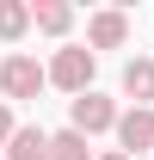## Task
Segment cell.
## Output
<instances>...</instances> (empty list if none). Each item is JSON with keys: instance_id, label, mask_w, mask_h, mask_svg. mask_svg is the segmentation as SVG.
Listing matches in <instances>:
<instances>
[{"instance_id": "obj_1", "label": "cell", "mask_w": 154, "mask_h": 160, "mask_svg": "<svg viewBox=\"0 0 154 160\" xmlns=\"http://www.w3.org/2000/svg\"><path fill=\"white\" fill-rule=\"evenodd\" d=\"M93 49H80V43H68V49H56V62H49V68H43V74H49V86H62V92H93Z\"/></svg>"}, {"instance_id": "obj_2", "label": "cell", "mask_w": 154, "mask_h": 160, "mask_svg": "<svg viewBox=\"0 0 154 160\" xmlns=\"http://www.w3.org/2000/svg\"><path fill=\"white\" fill-rule=\"evenodd\" d=\"M68 129H74V136H105V129H117V105L105 99V92H80V99H68Z\"/></svg>"}, {"instance_id": "obj_3", "label": "cell", "mask_w": 154, "mask_h": 160, "mask_svg": "<svg viewBox=\"0 0 154 160\" xmlns=\"http://www.w3.org/2000/svg\"><path fill=\"white\" fill-rule=\"evenodd\" d=\"M43 86H49V74L37 68V56H6L0 62V92L6 99H37Z\"/></svg>"}, {"instance_id": "obj_4", "label": "cell", "mask_w": 154, "mask_h": 160, "mask_svg": "<svg viewBox=\"0 0 154 160\" xmlns=\"http://www.w3.org/2000/svg\"><path fill=\"white\" fill-rule=\"evenodd\" d=\"M142 148H154V111H142V105H130V111H117V154H142Z\"/></svg>"}, {"instance_id": "obj_5", "label": "cell", "mask_w": 154, "mask_h": 160, "mask_svg": "<svg viewBox=\"0 0 154 160\" xmlns=\"http://www.w3.org/2000/svg\"><path fill=\"white\" fill-rule=\"evenodd\" d=\"M86 43H93V49H123V43H130V19H123L117 6L93 12V19H86Z\"/></svg>"}, {"instance_id": "obj_6", "label": "cell", "mask_w": 154, "mask_h": 160, "mask_svg": "<svg viewBox=\"0 0 154 160\" xmlns=\"http://www.w3.org/2000/svg\"><path fill=\"white\" fill-rule=\"evenodd\" d=\"M123 92H130L142 111H154V62L148 56H130V62H123Z\"/></svg>"}, {"instance_id": "obj_7", "label": "cell", "mask_w": 154, "mask_h": 160, "mask_svg": "<svg viewBox=\"0 0 154 160\" xmlns=\"http://www.w3.org/2000/svg\"><path fill=\"white\" fill-rule=\"evenodd\" d=\"M6 160H49V129L19 123V129H13V142H6Z\"/></svg>"}, {"instance_id": "obj_8", "label": "cell", "mask_w": 154, "mask_h": 160, "mask_svg": "<svg viewBox=\"0 0 154 160\" xmlns=\"http://www.w3.org/2000/svg\"><path fill=\"white\" fill-rule=\"evenodd\" d=\"M31 25H37L43 37H62V31L74 25V6H68V0H37V6H31Z\"/></svg>"}, {"instance_id": "obj_9", "label": "cell", "mask_w": 154, "mask_h": 160, "mask_svg": "<svg viewBox=\"0 0 154 160\" xmlns=\"http://www.w3.org/2000/svg\"><path fill=\"white\" fill-rule=\"evenodd\" d=\"M31 31V6L25 0H0V43H19Z\"/></svg>"}, {"instance_id": "obj_10", "label": "cell", "mask_w": 154, "mask_h": 160, "mask_svg": "<svg viewBox=\"0 0 154 160\" xmlns=\"http://www.w3.org/2000/svg\"><path fill=\"white\" fill-rule=\"evenodd\" d=\"M49 160H93V142L74 136V129H62V136H49Z\"/></svg>"}, {"instance_id": "obj_11", "label": "cell", "mask_w": 154, "mask_h": 160, "mask_svg": "<svg viewBox=\"0 0 154 160\" xmlns=\"http://www.w3.org/2000/svg\"><path fill=\"white\" fill-rule=\"evenodd\" d=\"M13 129H19V123H13V105L0 99V148H6V142H13Z\"/></svg>"}, {"instance_id": "obj_12", "label": "cell", "mask_w": 154, "mask_h": 160, "mask_svg": "<svg viewBox=\"0 0 154 160\" xmlns=\"http://www.w3.org/2000/svg\"><path fill=\"white\" fill-rule=\"evenodd\" d=\"M93 160H130V154H117V148H111V154H93Z\"/></svg>"}]
</instances>
